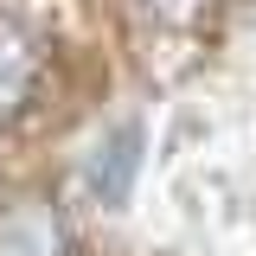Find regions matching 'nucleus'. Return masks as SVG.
Returning <instances> with one entry per match:
<instances>
[{"label": "nucleus", "mask_w": 256, "mask_h": 256, "mask_svg": "<svg viewBox=\"0 0 256 256\" xmlns=\"http://www.w3.org/2000/svg\"><path fill=\"white\" fill-rule=\"evenodd\" d=\"M0 256H77L70 218L52 198H6L0 205Z\"/></svg>", "instance_id": "f257e3e1"}, {"label": "nucleus", "mask_w": 256, "mask_h": 256, "mask_svg": "<svg viewBox=\"0 0 256 256\" xmlns=\"http://www.w3.org/2000/svg\"><path fill=\"white\" fill-rule=\"evenodd\" d=\"M38 84H45V45L20 13L0 6V122H13L26 109L38 96Z\"/></svg>", "instance_id": "f03ea898"}, {"label": "nucleus", "mask_w": 256, "mask_h": 256, "mask_svg": "<svg viewBox=\"0 0 256 256\" xmlns=\"http://www.w3.org/2000/svg\"><path fill=\"white\" fill-rule=\"evenodd\" d=\"M134 173H141V128L122 122L84 154V173L77 180H84V192H90L96 205H122L128 186H134Z\"/></svg>", "instance_id": "7ed1b4c3"}, {"label": "nucleus", "mask_w": 256, "mask_h": 256, "mask_svg": "<svg viewBox=\"0 0 256 256\" xmlns=\"http://www.w3.org/2000/svg\"><path fill=\"white\" fill-rule=\"evenodd\" d=\"M205 6H212V0H148V13L166 20V26H192V20H205Z\"/></svg>", "instance_id": "20e7f679"}]
</instances>
